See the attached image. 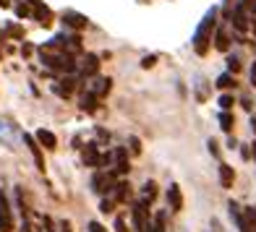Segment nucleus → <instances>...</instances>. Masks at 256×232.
<instances>
[{"mask_svg": "<svg viewBox=\"0 0 256 232\" xmlns=\"http://www.w3.org/2000/svg\"><path fill=\"white\" fill-rule=\"evenodd\" d=\"M214 21H217V8H212V10H206V16L202 18V24L196 26V31H194V50L199 52V55H206V50H209V42H212V29H214Z\"/></svg>", "mask_w": 256, "mask_h": 232, "instance_id": "nucleus-1", "label": "nucleus"}, {"mask_svg": "<svg viewBox=\"0 0 256 232\" xmlns=\"http://www.w3.org/2000/svg\"><path fill=\"white\" fill-rule=\"evenodd\" d=\"M40 55H42V63L48 68H52V71H60V73L76 71V63L68 52H52V47H42Z\"/></svg>", "mask_w": 256, "mask_h": 232, "instance_id": "nucleus-2", "label": "nucleus"}, {"mask_svg": "<svg viewBox=\"0 0 256 232\" xmlns=\"http://www.w3.org/2000/svg\"><path fill=\"white\" fill-rule=\"evenodd\" d=\"M92 191L104 196L115 191V172L112 170H97L94 178H92Z\"/></svg>", "mask_w": 256, "mask_h": 232, "instance_id": "nucleus-3", "label": "nucleus"}, {"mask_svg": "<svg viewBox=\"0 0 256 232\" xmlns=\"http://www.w3.org/2000/svg\"><path fill=\"white\" fill-rule=\"evenodd\" d=\"M10 230H14V214H10L8 196L0 191V232H10Z\"/></svg>", "mask_w": 256, "mask_h": 232, "instance_id": "nucleus-4", "label": "nucleus"}, {"mask_svg": "<svg viewBox=\"0 0 256 232\" xmlns=\"http://www.w3.org/2000/svg\"><path fill=\"white\" fill-rule=\"evenodd\" d=\"M21 136H24V133H18V131H16V125L0 123V141H3L6 146L16 149V144H18V138H21Z\"/></svg>", "mask_w": 256, "mask_h": 232, "instance_id": "nucleus-5", "label": "nucleus"}, {"mask_svg": "<svg viewBox=\"0 0 256 232\" xmlns=\"http://www.w3.org/2000/svg\"><path fill=\"white\" fill-rule=\"evenodd\" d=\"M21 138H24V144L29 146V152H32L34 162H37V170H42V172H44V157H42V146H40V141H37V138H34L32 133H24Z\"/></svg>", "mask_w": 256, "mask_h": 232, "instance_id": "nucleus-6", "label": "nucleus"}, {"mask_svg": "<svg viewBox=\"0 0 256 232\" xmlns=\"http://www.w3.org/2000/svg\"><path fill=\"white\" fill-rule=\"evenodd\" d=\"M146 212H149V209H146V201H144V199L134 206V225H136L138 232H146L149 227H152V225L146 222Z\"/></svg>", "mask_w": 256, "mask_h": 232, "instance_id": "nucleus-7", "label": "nucleus"}, {"mask_svg": "<svg viewBox=\"0 0 256 232\" xmlns=\"http://www.w3.org/2000/svg\"><path fill=\"white\" fill-rule=\"evenodd\" d=\"M168 206L172 212H180L183 209V193H180V185H176V183L168 188Z\"/></svg>", "mask_w": 256, "mask_h": 232, "instance_id": "nucleus-8", "label": "nucleus"}, {"mask_svg": "<svg viewBox=\"0 0 256 232\" xmlns=\"http://www.w3.org/2000/svg\"><path fill=\"white\" fill-rule=\"evenodd\" d=\"M110 84H112L110 78H94V81H92V84L86 86V91H89V94H94V97L100 99V97H104V94L110 91Z\"/></svg>", "mask_w": 256, "mask_h": 232, "instance_id": "nucleus-9", "label": "nucleus"}, {"mask_svg": "<svg viewBox=\"0 0 256 232\" xmlns=\"http://www.w3.org/2000/svg\"><path fill=\"white\" fill-rule=\"evenodd\" d=\"M100 159H102V154L97 152V144L94 141L86 144V149H84V165L86 167H100Z\"/></svg>", "mask_w": 256, "mask_h": 232, "instance_id": "nucleus-10", "label": "nucleus"}, {"mask_svg": "<svg viewBox=\"0 0 256 232\" xmlns=\"http://www.w3.org/2000/svg\"><path fill=\"white\" fill-rule=\"evenodd\" d=\"M34 138H37L40 146H44V149H58V138H55V133H52V131L40 128L37 133H34Z\"/></svg>", "mask_w": 256, "mask_h": 232, "instance_id": "nucleus-11", "label": "nucleus"}, {"mask_svg": "<svg viewBox=\"0 0 256 232\" xmlns=\"http://www.w3.org/2000/svg\"><path fill=\"white\" fill-rule=\"evenodd\" d=\"M63 21H66V26H74V29H84L86 26V16L76 13V10H66Z\"/></svg>", "mask_w": 256, "mask_h": 232, "instance_id": "nucleus-12", "label": "nucleus"}, {"mask_svg": "<svg viewBox=\"0 0 256 232\" xmlns=\"http://www.w3.org/2000/svg\"><path fill=\"white\" fill-rule=\"evenodd\" d=\"M100 68V57L97 55H86L84 63H81V76H94Z\"/></svg>", "mask_w": 256, "mask_h": 232, "instance_id": "nucleus-13", "label": "nucleus"}, {"mask_svg": "<svg viewBox=\"0 0 256 232\" xmlns=\"http://www.w3.org/2000/svg\"><path fill=\"white\" fill-rule=\"evenodd\" d=\"M232 180H236L232 167L230 165H220V183H222V188H232Z\"/></svg>", "mask_w": 256, "mask_h": 232, "instance_id": "nucleus-14", "label": "nucleus"}, {"mask_svg": "<svg viewBox=\"0 0 256 232\" xmlns=\"http://www.w3.org/2000/svg\"><path fill=\"white\" fill-rule=\"evenodd\" d=\"M232 24H236V29H246L248 26V18H246V10H243V5H238L236 10H232Z\"/></svg>", "mask_w": 256, "mask_h": 232, "instance_id": "nucleus-15", "label": "nucleus"}, {"mask_svg": "<svg viewBox=\"0 0 256 232\" xmlns=\"http://www.w3.org/2000/svg\"><path fill=\"white\" fill-rule=\"evenodd\" d=\"M232 125H236V118L230 115V110H222V112H220V128H222L225 133H230Z\"/></svg>", "mask_w": 256, "mask_h": 232, "instance_id": "nucleus-16", "label": "nucleus"}, {"mask_svg": "<svg viewBox=\"0 0 256 232\" xmlns=\"http://www.w3.org/2000/svg\"><path fill=\"white\" fill-rule=\"evenodd\" d=\"M128 188H131L128 183H115V191H112L115 201H128Z\"/></svg>", "mask_w": 256, "mask_h": 232, "instance_id": "nucleus-17", "label": "nucleus"}, {"mask_svg": "<svg viewBox=\"0 0 256 232\" xmlns=\"http://www.w3.org/2000/svg\"><path fill=\"white\" fill-rule=\"evenodd\" d=\"M81 110H86V112H94V110H97V97H94V94H89V91H86V94L81 97Z\"/></svg>", "mask_w": 256, "mask_h": 232, "instance_id": "nucleus-18", "label": "nucleus"}, {"mask_svg": "<svg viewBox=\"0 0 256 232\" xmlns=\"http://www.w3.org/2000/svg\"><path fill=\"white\" fill-rule=\"evenodd\" d=\"M34 18H40L42 24L48 26L52 16H50V10H48V8H42V3H37V5H34Z\"/></svg>", "mask_w": 256, "mask_h": 232, "instance_id": "nucleus-19", "label": "nucleus"}, {"mask_svg": "<svg viewBox=\"0 0 256 232\" xmlns=\"http://www.w3.org/2000/svg\"><path fill=\"white\" fill-rule=\"evenodd\" d=\"M142 193H144V201H146V204H152V201L157 199V185H154L152 180H149V183L144 185V188H142Z\"/></svg>", "mask_w": 256, "mask_h": 232, "instance_id": "nucleus-20", "label": "nucleus"}, {"mask_svg": "<svg viewBox=\"0 0 256 232\" xmlns=\"http://www.w3.org/2000/svg\"><path fill=\"white\" fill-rule=\"evenodd\" d=\"M74 86H76V81H74V78H68V81H60V86H55V91H58L60 97H68V94L74 91Z\"/></svg>", "mask_w": 256, "mask_h": 232, "instance_id": "nucleus-21", "label": "nucleus"}, {"mask_svg": "<svg viewBox=\"0 0 256 232\" xmlns=\"http://www.w3.org/2000/svg\"><path fill=\"white\" fill-rule=\"evenodd\" d=\"M228 47H230V39H228V31H225V29H220V31H217V50H222V52H225Z\"/></svg>", "mask_w": 256, "mask_h": 232, "instance_id": "nucleus-22", "label": "nucleus"}, {"mask_svg": "<svg viewBox=\"0 0 256 232\" xmlns=\"http://www.w3.org/2000/svg\"><path fill=\"white\" fill-rule=\"evenodd\" d=\"M217 86L220 89H230V86H236V78H232L230 73H222V76L217 78Z\"/></svg>", "mask_w": 256, "mask_h": 232, "instance_id": "nucleus-23", "label": "nucleus"}, {"mask_svg": "<svg viewBox=\"0 0 256 232\" xmlns=\"http://www.w3.org/2000/svg\"><path fill=\"white\" fill-rule=\"evenodd\" d=\"M232 104H236V99H232L230 94H222V97H220V107H222V110H230Z\"/></svg>", "mask_w": 256, "mask_h": 232, "instance_id": "nucleus-24", "label": "nucleus"}, {"mask_svg": "<svg viewBox=\"0 0 256 232\" xmlns=\"http://www.w3.org/2000/svg\"><path fill=\"white\" fill-rule=\"evenodd\" d=\"M112 206H115V201H112V199H102V204H100V212L110 214V212H112Z\"/></svg>", "mask_w": 256, "mask_h": 232, "instance_id": "nucleus-25", "label": "nucleus"}, {"mask_svg": "<svg viewBox=\"0 0 256 232\" xmlns=\"http://www.w3.org/2000/svg\"><path fill=\"white\" fill-rule=\"evenodd\" d=\"M128 144H131V154H142V141H138L136 136H134V138H131V141H128Z\"/></svg>", "mask_w": 256, "mask_h": 232, "instance_id": "nucleus-26", "label": "nucleus"}, {"mask_svg": "<svg viewBox=\"0 0 256 232\" xmlns=\"http://www.w3.org/2000/svg\"><path fill=\"white\" fill-rule=\"evenodd\" d=\"M246 217H248V225H251V230L256 232V209H246Z\"/></svg>", "mask_w": 256, "mask_h": 232, "instance_id": "nucleus-27", "label": "nucleus"}, {"mask_svg": "<svg viewBox=\"0 0 256 232\" xmlns=\"http://www.w3.org/2000/svg\"><path fill=\"white\" fill-rule=\"evenodd\" d=\"M115 232H128V227H126V219H123V217L115 219Z\"/></svg>", "mask_w": 256, "mask_h": 232, "instance_id": "nucleus-28", "label": "nucleus"}, {"mask_svg": "<svg viewBox=\"0 0 256 232\" xmlns=\"http://www.w3.org/2000/svg\"><path fill=\"white\" fill-rule=\"evenodd\" d=\"M42 232H55V230H52V219H50V217H44V219H42Z\"/></svg>", "mask_w": 256, "mask_h": 232, "instance_id": "nucleus-29", "label": "nucleus"}, {"mask_svg": "<svg viewBox=\"0 0 256 232\" xmlns=\"http://www.w3.org/2000/svg\"><path fill=\"white\" fill-rule=\"evenodd\" d=\"M228 68H230L232 73H236V71H240V63H238V57H230V60H228Z\"/></svg>", "mask_w": 256, "mask_h": 232, "instance_id": "nucleus-30", "label": "nucleus"}, {"mask_svg": "<svg viewBox=\"0 0 256 232\" xmlns=\"http://www.w3.org/2000/svg\"><path fill=\"white\" fill-rule=\"evenodd\" d=\"M89 232H108V230H104L100 222H89Z\"/></svg>", "mask_w": 256, "mask_h": 232, "instance_id": "nucleus-31", "label": "nucleus"}, {"mask_svg": "<svg viewBox=\"0 0 256 232\" xmlns=\"http://www.w3.org/2000/svg\"><path fill=\"white\" fill-rule=\"evenodd\" d=\"M154 60H157V57H154V55H149V57H144V60H142V65H144V68H152Z\"/></svg>", "mask_w": 256, "mask_h": 232, "instance_id": "nucleus-32", "label": "nucleus"}, {"mask_svg": "<svg viewBox=\"0 0 256 232\" xmlns=\"http://www.w3.org/2000/svg\"><path fill=\"white\" fill-rule=\"evenodd\" d=\"M206 146H209V152H212L214 157L220 154V149H217V141H212V138H209V144H206Z\"/></svg>", "mask_w": 256, "mask_h": 232, "instance_id": "nucleus-33", "label": "nucleus"}, {"mask_svg": "<svg viewBox=\"0 0 256 232\" xmlns=\"http://www.w3.org/2000/svg\"><path fill=\"white\" fill-rule=\"evenodd\" d=\"M16 13L24 18V16H29V8H26V5H18V8H16Z\"/></svg>", "mask_w": 256, "mask_h": 232, "instance_id": "nucleus-34", "label": "nucleus"}, {"mask_svg": "<svg viewBox=\"0 0 256 232\" xmlns=\"http://www.w3.org/2000/svg\"><path fill=\"white\" fill-rule=\"evenodd\" d=\"M60 232H74L71 222H60Z\"/></svg>", "mask_w": 256, "mask_h": 232, "instance_id": "nucleus-35", "label": "nucleus"}, {"mask_svg": "<svg viewBox=\"0 0 256 232\" xmlns=\"http://www.w3.org/2000/svg\"><path fill=\"white\" fill-rule=\"evenodd\" d=\"M251 84L256 86V63H254V68H251Z\"/></svg>", "mask_w": 256, "mask_h": 232, "instance_id": "nucleus-36", "label": "nucleus"}, {"mask_svg": "<svg viewBox=\"0 0 256 232\" xmlns=\"http://www.w3.org/2000/svg\"><path fill=\"white\" fill-rule=\"evenodd\" d=\"M251 128H254V133H256V118H251Z\"/></svg>", "mask_w": 256, "mask_h": 232, "instance_id": "nucleus-37", "label": "nucleus"}, {"mask_svg": "<svg viewBox=\"0 0 256 232\" xmlns=\"http://www.w3.org/2000/svg\"><path fill=\"white\" fill-rule=\"evenodd\" d=\"M254 159H256V144H254Z\"/></svg>", "mask_w": 256, "mask_h": 232, "instance_id": "nucleus-38", "label": "nucleus"}]
</instances>
